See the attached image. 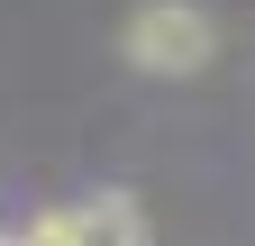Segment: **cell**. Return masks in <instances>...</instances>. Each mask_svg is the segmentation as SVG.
Segmentation results:
<instances>
[{"label":"cell","instance_id":"obj_1","mask_svg":"<svg viewBox=\"0 0 255 246\" xmlns=\"http://www.w3.org/2000/svg\"><path fill=\"white\" fill-rule=\"evenodd\" d=\"M119 55L155 82H191L219 64V18L201 0H137V9L119 18Z\"/></svg>","mask_w":255,"mask_h":246},{"label":"cell","instance_id":"obj_2","mask_svg":"<svg viewBox=\"0 0 255 246\" xmlns=\"http://www.w3.org/2000/svg\"><path fill=\"white\" fill-rule=\"evenodd\" d=\"M18 246H146V201L137 192H82L55 201L18 228Z\"/></svg>","mask_w":255,"mask_h":246},{"label":"cell","instance_id":"obj_3","mask_svg":"<svg viewBox=\"0 0 255 246\" xmlns=\"http://www.w3.org/2000/svg\"><path fill=\"white\" fill-rule=\"evenodd\" d=\"M0 246H18V228H0Z\"/></svg>","mask_w":255,"mask_h":246}]
</instances>
